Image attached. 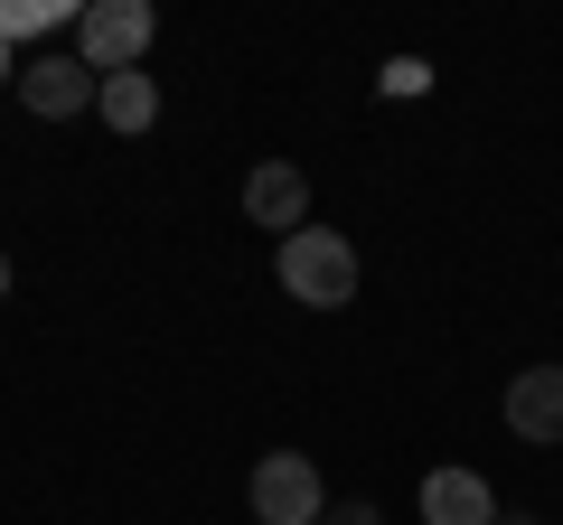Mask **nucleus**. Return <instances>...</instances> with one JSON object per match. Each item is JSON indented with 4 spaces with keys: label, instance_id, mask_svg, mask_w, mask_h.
Segmentation results:
<instances>
[{
    "label": "nucleus",
    "instance_id": "obj_4",
    "mask_svg": "<svg viewBox=\"0 0 563 525\" xmlns=\"http://www.w3.org/2000/svg\"><path fill=\"white\" fill-rule=\"evenodd\" d=\"M244 225H273V235H301V225H310L301 160H254V169H244Z\"/></svg>",
    "mask_w": 563,
    "mask_h": 525
},
{
    "label": "nucleus",
    "instance_id": "obj_14",
    "mask_svg": "<svg viewBox=\"0 0 563 525\" xmlns=\"http://www.w3.org/2000/svg\"><path fill=\"white\" fill-rule=\"evenodd\" d=\"M498 525H536V516H498Z\"/></svg>",
    "mask_w": 563,
    "mask_h": 525
},
{
    "label": "nucleus",
    "instance_id": "obj_7",
    "mask_svg": "<svg viewBox=\"0 0 563 525\" xmlns=\"http://www.w3.org/2000/svg\"><path fill=\"white\" fill-rule=\"evenodd\" d=\"M507 432H517V442H563V366L507 376Z\"/></svg>",
    "mask_w": 563,
    "mask_h": 525
},
{
    "label": "nucleus",
    "instance_id": "obj_13",
    "mask_svg": "<svg viewBox=\"0 0 563 525\" xmlns=\"http://www.w3.org/2000/svg\"><path fill=\"white\" fill-rule=\"evenodd\" d=\"M0 291H10V254H0Z\"/></svg>",
    "mask_w": 563,
    "mask_h": 525
},
{
    "label": "nucleus",
    "instance_id": "obj_10",
    "mask_svg": "<svg viewBox=\"0 0 563 525\" xmlns=\"http://www.w3.org/2000/svg\"><path fill=\"white\" fill-rule=\"evenodd\" d=\"M422 85H432V66H422V57H395V66H385V94H422Z\"/></svg>",
    "mask_w": 563,
    "mask_h": 525
},
{
    "label": "nucleus",
    "instance_id": "obj_12",
    "mask_svg": "<svg viewBox=\"0 0 563 525\" xmlns=\"http://www.w3.org/2000/svg\"><path fill=\"white\" fill-rule=\"evenodd\" d=\"M10 76H20V66H10V47H0V85H10Z\"/></svg>",
    "mask_w": 563,
    "mask_h": 525
},
{
    "label": "nucleus",
    "instance_id": "obj_8",
    "mask_svg": "<svg viewBox=\"0 0 563 525\" xmlns=\"http://www.w3.org/2000/svg\"><path fill=\"white\" fill-rule=\"evenodd\" d=\"M95 113L113 122V132H151V122H161V85L141 76V66H132V76H103V94H95Z\"/></svg>",
    "mask_w": 563,
    "mask_h": 525
},
{
    "label": "nucleus",
    "instance_id": "obj_5",
    "mask_svg": "<svg viewBox=\"0 0 563 525\" xmlns=\"http://www.w3.org/2000/svg\"><path fill=\"white\" fill-rule=\"evenodd\" d=\"M95 94H103V76H95L85 57H29V66H20V103H29L38 122H66V113H85Z\"/></svg>",
    "mask_w": 563,
    "mask_h": 525
},
{
    "label": "nucleus",
    "instance_id": "obj_2",
    "mask_svg": "<svg viewBox=\"0 0 563 525\" xmlns=\"http://www.w3.org/2000/svg\"><path fill=\"white\" fill-rule=\"evenodd\" d=\"M244 498H254V525H320L329 516L320 460H301V450H263L254 479H244Z\"/></svg>",
    "mask_w": 563,
    "mask_h": 525
},
{
    "label": "nucleus",
    "instance_id": "obj_3",
    "mask_svg": "<svg viewBox=\"0 0 563 525\" xmlns=\"http://www.w3.org/2000/svg\"><path fill=\"white\" fill-rule=\"evenodd\" d=\"M151 29H161V10H151V0H85L76 57L95 66V76H132L141 47H151Z\"/></svg>",
    "mask_w": 563,
    "mask_h": 525
},
{
    "label": "nucleus",
    "instance_id": "obj_11",
    "mask_svg": "<svg viewBox=\"0 0 563 525\" xmlns=\"http://www.w3.org/2000/svg\"><path fill=\"white\" fill-rule=\"evenodd\" d=\"M320 525H385V516H376V506H366V498H339V506H329Z\"/></svg>",
    "mask_w": 563,
    "mask_h": 525
},
{
    "label": "nucleus",
    "instance_id": "obj_9",
    "mask_svg": "<svg viewBox=\"0 0 563 525\" xmlns=\"http://www.w3.org/2000/svg\"><path fill=\"white\" fill-rule=\"evenodd\" d=\"M85 20V10H66V0H0V47H20V38H47V29Z\"/></svg>",
    "mask_w": 563,
    "mask_h": 525
},
{
    "label": "nucleus",
    "instance_id": "obj_1",
    "mask_svg": "<svg viewBox=\"0 0 563 525\" xmlns=\"http://www.w3.org/2000/svg\"><path fill=\"white\" fill-rule=\"evenodd\" d=\"M273 272H282V291H291L301 310H347V301H357V244H347L339 225H301V235H282Z\"/></svg>",
    "mask_w": 563,
    "mask_h": 525
},
{
    "label": "nucleus",
    "instance_id": "obj_6",
    "mask_svg": "<svg viewBox=\"0 0 563 525\" xmlns=\"http://www.w3.org/2000/svg\"><path fill=\"white\" fill-rule=\"evenodd\" d=\"M498 488L479 479V469H432L422 479V525H498Z\"/></svg>",
    "mask_w": 563,
    "mask_h": 525
}]
</instances>
